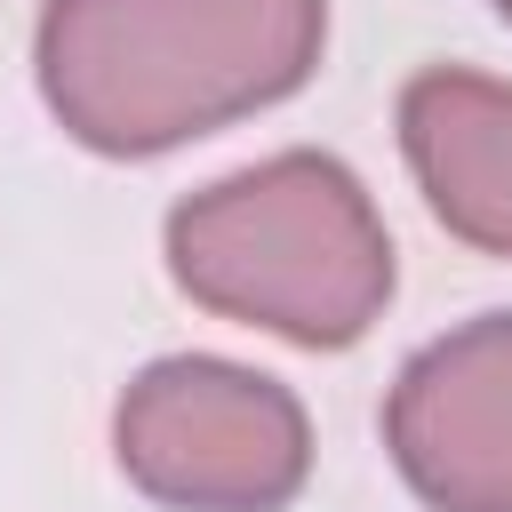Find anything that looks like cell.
Here are the masks:
<instances>
[{"label":"cell","mask_w":512,"mask_h":512,"mask_svg":"<svg viewBox=\"0 0 512 512\" xmlns=\"http://www.w3.org/2000/svg\"><path fill=\"white\" fill-rule=\"evenodd\" d=\"M320 40L328 0H48L32 64L88 152L144 160L296 96Z\"/></svg>","instance_id":"obj_1"},{"label":"cell","mask_w":512,"mask_h":512,"mask_svg":"<svg viewBox=\"0 0 512 512\" xmlns=\"http://www.w3.org/2000/svg\"><path fill=\"white\" fill-rule=\"evenodd\" d=\"M168 272L192 304L288 344H360L392 296V240L328 152H272L168 216Z\"/></svg>","instance_id":"obj_2"},{"label":"cell","mask_w":512,"mask_h":512,"mask_svg":"<svg viewBox=\"0 0 512 512\" xmlns=\"http://www.w3.org/2000/svg\"><path fill=\"white\" fill-rule=\"evenodd\" d=\"M120 472L168 512H280L312 472V424L288 384L176 352L152 360L112 416Z\"/></svg>","instance_id":"obj_3"},{"label":"cell","mask_w":512,"mask_h":512,"mask_svg":"<svg viewBox=\"0 0 512 512\" xmlns=\"http://www.w3.org/2000/svg\"><path fill=\"white\" fill-rule=\"evenodd\" d=\"M384 448L432 512H512V312H480L400 368Z\"/></svg>","instance_id":"obj_4"},{"label":"cell","mask_w":512,"mask_h":512,"mask_svg":"<svg viewBox=\"0 0 512 512\" xmlns=\"http://www.w3.org/2000/svg\"><path fill=\"white\" fill-rule=\"evenodd\" d=\"M400 152L432 200V216L488 248L512 256V88L432 64L400 88Z\"/></svg>","instance_id":"obj_5"},{"label":"cell","mask_w":512,"mask_h":512,"mask_svg":"<svg viewBox=\"0 0 512 512\" xmlns=\"http://www.w3.org/2000/svg\"><path fill=\"white\" fill-rule=\"evenodd\" d=\"M496 8H504V16H512V0H496Z\"/></svg>","instance_id":"obj_6"}]
</instances>
